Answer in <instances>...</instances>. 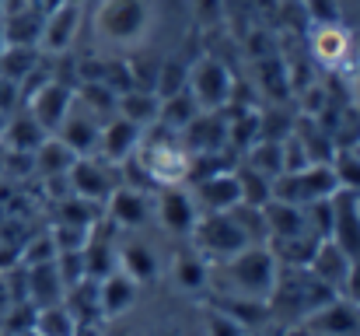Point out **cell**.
<instances>
[{"label":"cell","instance_id":"19","mask_svg":"<svg viewBox=\"0 0 360 336\" xmlns=\"http://www.w3.org/2000/svg\"><path fill=\"white\" fill-rule=\"evenodd\" d=\"M136 294H140V284L129 280L122 270L109 273L105 280H98V312H102V319H120V316H126L136 305Z\"/></svg>","mask_w":360,"mask_h":336},{"label":"cell","instance_id":"38","mask_svg":"<svg viewBox=\"0 0 360 336\" xmlns=\"http://www.w3.org/2000/svg\"><path fill=\"white\" fill-rule=\"evenodd\" d=\"M340 298H347V301L360 305V259H354V266H350V273H347V284H343Z\"/></svg>","mask_w":360,"mask_h":336},{"label":"cell","instance_id":"23","mask_svg":"<svg viewBox=\"0 0 360 336\" xmlns=\"http://www.w3.org/2000/svg\"><path fill=\"white\" fill-rule=\"evenodd\" d=\"M74 161H77V154L60 140V137H46L42 144H39V151L32 154V168H39L46 179H67V172L74 168Z\"/></svg>","mask_w":360,"mask_h":336},{"label":"cell","instance_id":"41","mask_svg":"<svg viewBox=\"0 0 360 336\" xmlns=\"http://www.w3.org/2000/svg\"><path fill=\"white\" fill-rule=\"evenodd\" d=\"M0 14H4V0H0Z\"/></svg>","mask_w":360,"mask_h":336},{"label":"cell","instance_id":"32","mask_svg":"<svg viewBox=\"0 0 360 336\" xmlns=\"http://www.w3.org/2000/svg\"><path fill=\"white\" fill-rule=\"evenodd\" d=\"M238 175V189H241V204L245 207H266L273 200V179H266L255 168H235Z\"/></svg>","mask_w":360,"mask_h":336},{"label":"cell","instance_id":"1","mask_svg":"<svg viewBox=\"0 0 360 336\" xmlns=\"http://www.w3.org/2000/svg\"><path fill=\"white\" fill-rule=\"evenodd\" d=\"M221 277V294L224 298H241V301H259L269 305L273 287L280 280V263L273 256V249L262 245H245L241 252H235L224 263L210 266Z\"/></svg>","mask_w":360,"mask_h":336},{"label":"cell","instance_id":"18","mask_svg":"<svg viewBox=\"0 0 360 336\" xmlns=\"http://www.w3.org/2000/svg\"><path fill=\"white\" fill-rule=\"evenodd\" d=\"M262 221H266V242H287V238L311 235L304 221V207H294L283 200H269L262 207Z\"/></svg>","mask_w":360,"mask_h":336},{"label":"cell","instance_id":"2","mask_svg":"<svg viewBox=\"0 0 360 336\" xmlns=\"http://www.w3.org/2000/svg\"><path fill=\"white\" fill-rule=\"evenodd\" d=\"M154 21H158L154 0H98L91 11L95 42L129 53L150 42Z\"/></svg>","mask_w":360,"mask_h":336},{"label":"cell","instance_id":"17","mask_svg":"<svg viewBox=\"0 0 360 336\" xmlns=\"http://www.w3.org/2000/svg\"><path fill=\"white\" fill-rule=\"evenodd\" d=\"M350 266H354V259H350L336 242H319V249H315V256H311V263H308L304 270H308L319 284H326L333 294H340L343 284H347Z\"/></svg>","mask_w":360,"mask_h":336},{"label":"cell","instance_id":"28","mask_svg":"<svg viewBox=\"0 0 360 336\" xmlns=\"http://www.w3.org/2000/svg\"><path fill=\"white\" fill-rule=\"evenodd\" d=\"M200 106H196V99L189 95V92H182V95H172V99H161V109H158V123H161V130H168V133H182L196 116H200Z\"/></svg>","mask_w":360,"mask_h":336},{"label":"cell","instance_id":"3","mask_svg":"<svg viewBox=\"0 0 360 336\" xmlns=\"http://www.w3.org/2000/svg\"><path fill=\"white\" fill-rule=\"evenodd\" d=\"M203 112H224L235 102V74L214 53L189 60V88H186Z\"/></svg>","mask_w":360,"mask_h":336},{"label":"cell","instance_id":"8","mask_svg":"<svg viewBox=\"0 0 360 336\" xmlns=\"http://www.w3.org/2000/svg\"><path fill=\"white\" fill-rule=\"evenodd\" d=\"M112 168L116 165H109V161H102L95 154L91 158H77L74 168L67 172V186H70L74 197H84L91 204H105L112 197V189L120 186V179L112 175Z\"/></svg>","mask_w":360,"mask_h":336},{"label":"cell","instance_id":"24","mask_svg":"<svg viewBox=\"0 0 360 336\" xmlns=\"http://www.w3.org/2000/svg\"><path fill=\"white\" fill-rule=\"evenodd\" d=\"M158 109H161V99L150 92V88H129L116 99V116L129 119L133 126L147 130L150 123H158Z\"/></svg>","mask_w":360,"mask_h":336},{"label":"cell","instance_id":"31","mask_svg":"<svg viewBox=\"0 0 360 336\" xmlns=\"http://www.w3.org/2000/svg\"><path fill=\"white\" fill-rule=\"evenodd\" d=\"M248 168L262 172L266 179L283 175V140H259L248 147Z\"/></svg>","mask_w":360,"mask_h":336},{"label":"cell","instance_id":"9","mask_svg":"<svg viewBox=\"0 0 360 336\" xmlns=\"http://www.w3.org/2000/svg\"><path fill=\"white\" fill-rule=\"evenodd\" d=\"M154 218L161 221V228H165L168 235L189 238L196 221H200V207H196V200H193L189 189H182V186H165V189L158 193V200H154Z\"/></svg>","mask_w":360,"mask_h":336},{"label":"cell","instance_id":"34","mask_svg":"<svg viewBox=\"0 0 360 336\" xmlns=\"http://www.w3.org/2000/svg\"><path fill=\"white\" fill-rule=\"evenodd\" d=\"M95 221H98V204L84 200V197H60V224H74V228H88L95 231Z\"/></svg>","mask_w":360,"mask_h":336},{"label":"cell","instance_id":"10","mask_svg":"<svg viewBox=\"0 0 360 336\" xmlns=\"http://www.w3.org/2000/svg\"><path fill=\"white\" fill-rule=\"evenodd\" d=\"M193 200L200 207V214H228L241 204V189H238V175L231 172H214L200 182H193Z\"/></svg>","mask_w":360,"mask_h":336},{"label":"cell","instance_id":"5","mask_svg":"<svg viewBox=\"0 0 360 336\" xmlns=\"http://www.w3.org/2000/svg\"><path fill=\"white\" fill-rule=\"evenodd\" d=\"M189 238H193V249L200 256H207L210 263H224L235 252H241L245 245H252L231 211L228 214H200V221H196Z\"/></svg>","mask_w":360,"mask_h":336},{"label":"cell","instance_id":"15","mask_svg":"<svg viewBox=\"0 0 360 336\" xmlns=\"http://www.w3.org/2000/svg\"><path fill=\"white\" fill-rule=\"evenodd\" d=\"M304 323L315 336H360V305L336 294Z\"/></svg>","mask_w":360,"mask_h":336},{"label":"cell","instance_id":"30","mask_svg":"<svg viewBox=\"0 0 360 336\" xmlns=\"http://www.w3.org/2000/svg\"><path fill=\"white\" fill-rule=\"evenodd\" d=\"M311 53L326 63H340L347 53H350V35L340 28V25H326V28H315L311 32Z\"/></svg>","mask_w":360,"mask_h":336},{"label":"cell","instance_id":"16","mask_svg":"<svg viewBox=\"0 0 360 336\" xmlns=\"http://www.w3.org/2000/svg\"><path fill=\"white\" fill-rule=\"evenodd\" d=\"M172 284L182 291V294H203L214 287V270H210V259L200 256L196 249H182L172 256Z\"/></svg>","mask_w":360,"mask_h":336},{"label":"cell","instance_id":"21","mask_svg":"<svg viewBox=\"0 0 360 336\" xmlns=\"http://www.w3.org/2000/svg\"><path fill=\"white\" fill-rule=\"evenodd\" d=\"M116 252H120V270L129 280H136V284H150V280L161 273L158 252H154L147 242H140V238H129Z\"/></svg>","mask_w":360,"mask_h":336},{"label":"cell","instance_id":"20","mask_svg":"<svg viewBox=\"0 0 360 336\" xmlns=\"http://www.w3.org/2000/svg\"><path fill=\"white\" fill-rule=\"evenodd\" d=\"M4 39L7 46H35L42 42V25H46V11L39 0H32L28 7L14 11V14H4Z\"/></svg>","mask_w":360,"mask_h":336},{"label":"cell","instance_id":"6","mask_svg":"<svg viewBox=\"0 0 360 336\" xmlns=\"http://www.w3.org/2000/svg\"><path fill=\"white\" fill-rule=\"evenodd\" d=\"M74 81H60V77H49L46 85H39L25 102H28V116L46 130V133H56L60 123L67 119V112L74 109Z\"/></svg>","mask_w":360,"mask_h":336},{"label":"cell","instance_id":"7","mask_svg":"<svg viewBox=\"0 0 360 336\" xmlns=\"http://www.w3.org/2000/svg\"><path fill=\"white\" fill-rule=\"evenodd\" d=\"M81 21H84V4L81 0H63V4L49 7L39 49L49 53V56H67V49L74 46V39L81 32Z\"/></svg>","mask_w":360,"mask_h":336},{"label":"cell","instance_id":"29","mask_svg":"<svg viewBox=\"0 0 360 336\" xmlns=\"http://www.w3.org/2000/svg\"><path fill=\"white\" fill-rule=\"evenodd\" d=\"M189 88V60L182 56H165L158 63V77H154V95L158 99H172L182 95Z\"/></svg>","mask_w":360,"mask_h":336},{"label":"cell","instance_id":"22","mask_svg":"<svg viewBox=\"0 0 360 336\" xmlns=\"http://www.w3.org/2000/svg\"><path fill=\"white\" fill-rule=\"evenodd\" d=\"M49 133L28 116V112H18V116H7V123H4V133H0V140L7 144V151L11 154H35L39 151V144L46 140Z\"/></svg>","mask_w":360,"mask_h":336},{"label":"cell","instance_id":"40","mask_svg":"<svg viewBox=\"0 0 360 336\" xmlns=\"http://www.w3.org/2000/svg\"><path fill=\"white\" fill-rule=\"evenodd\" d=\"M4 123H7V116H4V112H0V133H4Z\"/></svg>","mask_w":360,"mask_h":336},{"label":"cell","instance_id":"33","mask_svg":"<svg viewBox=\"0 0 360 336\" xmlns=\"http://www.w3.org/2000/svg\"><path fill=\"white\" fill-rule=\"evenodd\" d=\"M35 333L39 336H74L77 333V319L70 316L67 305H49V309H39Z\"/></svg>","mask_w":360,"mask_h":336},{"label":"cell","instance_id":"12","mask_svg":"<svg viewBox=\"0 0 360 336\" xmlns=\"http://www.w3.org/2000/svg\"><path fill=\"white\" fill-rule=\"evenodd\" d=\"M143 144V130L133 126L129 119L112 116L109 123H102V133H98V151L95 158L109 161V165H126Z\"/></svg>","mask_w":360,"mask_h":336},{"label":"cell","instance_id":"26","mask_svg":"<svg viewBox=\"0 0 360 336\" xmlns=\"http://www.w3.org/2000/svg\"><path fill=\"white\" fill-rule=\"evenodd\" d=\"M28 277H32V280H28V298H32V301H39L42 309L63 301L67 287H63V280H60V273H56V259H53V263H39V266H28Z\"/></svg>","mask_w":360,"mask_h":336},{"label":"cell","instance_id":"37","mask_svg":"<svg viewBox=\"0 0 360 336\" xmlns=\"http://www.w3.org/2000/svg\"><path fill=\"white\" fill-rule=\"evenodd\" d=\"M203 333L207 336H248V330L241 326L235 316H228V312H221V309H207L203 312Z\"/></svg>","mask_w":360,"mask_h":336},{"label":"cell","instance_id":"4","mask_svg":"<svg viewBox=\"0 0 360 336\" xmlns=\"http://www.w3.org/2000/svg\"><path fill=\"white\" fill-rule=\"evenodd\" d=\"M336 189H340V182L333 175V165H308V168L283 172V175L273 179V200H283V204H294V207L329 200Z\"/></svg>","mask_w":360,"mask_h":336},{"label":"cell","instance_id":"11","mask_svg":"<svg viewBox=\"0 0 360 336\" xmlns=\"http://www.w3.org/2000/svg\"><path fill=\"white\" fill-rule=\"evenodd\" d=\"M329 242H336L350 259H360V193H350V189L333 193V235H329Z\"/></svg>","mask_w":360,"mask_h":336},{"label":"cell","instance_id":"27","mask_svg":"<svg viewBox=\"0 0 360 336\" xmlns=\"http://www.w3.org/2000/svg\"><path fill=\"white\" fill-rule=\"evenodd\" d=\"M42 63V49L35 46H7L0 53V81H11V85H25V77Z\"/></svg>","mask_w":360,"mask_h":336},{"label":"cell","instance_id":"13","mask_svg":"<svg viewBox=\"0 0 360 336\" xmlns=\"http://www.w3.org/2000/svg\"><path fill=\"white\" fill-rule=\"evenodd\" d=\"M105 214H109V221L126 231H140L154 218V200L136 186H116L112 197L105 200Z\"/></svg>","mask_w":360,"mask_h":336},{"label":"cell","instance_id":"25","mask_svg":"<svg viewBox=\"0 0 360 336\" xmlns=\"http://www.w3.org/2000/svg\"><path fill=\"white\" fill-rule=\"evenodd\" d=\"M81 259H84V277L95 280V284L120 270V252H116V245H112L109 238L95 235V231H91L88 245L81 249Z\"/></svg>","mask_w":360,"mask_h":336},{"label":"cell","instance_id":"14","mask_svg":"<svg viewBox=\"0 0 360 336\" xmlns=\"http://www.w3.org/2000/svg\"><path fill=\"white\" fill-rule=\"evenodd\" d=\"M98 133H102V119L74 99V109L67 112V119L60 123V130L53 137H60L77 158H91L98 151Z\"/></svg>","mask_w":360,"mask_h":336},{"label":"cell","instance_id":"36","mask_svg":"<svg viewBox=\"0 0 360 336\" xmlns=\"http://www.w3.org/2000/svg\"><path fill=\"white\" fill-rule=\"evenodd\" d=\"M304 11V21L311 28H326V25H343V4L340 0H297Z\"/></svg>","mask_w":360,"mask_h":336},{"label":"cell","instance_id":"35","mask_svg":"<svg viewBox=\"0 0 360 336\" xmlns=\"http://www.w3.org/2000/svg\"><path fill=\"white\" fill-rule=\"evenodd\" d=\"M333 175H336V182H340V189H350V193H360V151H350V147H343V151H336L333 154Z\"/></svg>","mask_w":360,"mask_h":336},{"label":"cell","instance_id":"39","mask_svg":"<svg viewBox=\"0 0 360 336\" xmlns=\"http://www.w3.org/2000/svg\"><path fill=\"white\" fill-rule=\"evenodd\" d=\"M7 49V39H4V21H0V53Z\"/></svg>","mask_w":360,"mask_h":336}]
</instances>
